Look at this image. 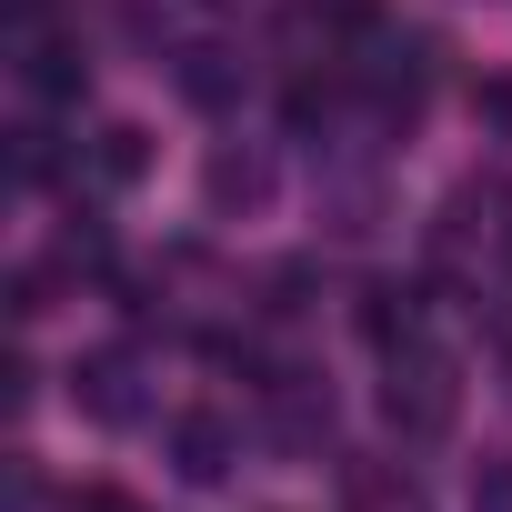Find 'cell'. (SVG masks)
Masks as SVG:
<instances>
[{
    "mask_svg": "<svg viewBox=\"0 0 512 512\" xmlns=\"http://www.w3.org/2000/svg\"><path fill=\"white\" fill-rule=\"evenodd\" d=\"M452 412H462V392H452V372L442 362H392V432H412V442H432V432H452Z\"/></svg>",
    "mask_w": 512,
    "mask_h": 512,
    "instance_id": "obj_1",
    "label": "cell"
},
{
    "mask_svg": "<svg viewBox=\"0 0 512 512\" xmlns=\"http://www.w3.org/2000/svg\"><path fill=\"white\" fill-rule=\"evenodd\" d=\"M352 322H362V342H372L382 362H402V352L422 342V292H412V282H362V312H352Z\"/></svg>",
    "mask_w": 512,
    "mask_h": 512,
    "instance_id": "obj_2",
    "label": "cell"
},
{
    "mask_svg": "<svg viewBox=\"0 0 512 512\" xmlns=\"http://www.w3.org/2000/svg\"><path fill=\"white\" fill-rule=\"evenodd\" d=\"M141 372H131V352H91L81 372H71V402L91 412V422H141V392H131Z\"/></svg>",
    "mask_w": 512,
    "mask_h": 512,
    "instance_id": "obj_3",
    "label": "cell"
},
{
    "mask_svg": "<svg viewBox=\"0 0 512 512\" xmlns=\"http://www.w3.org/2000/svg\"><path fill=\"white\" fill-rule=\"evenodd\" d=\"M231 452H241V442H231L221 412H181V422H171V462H181V482H221Z\"/></svg>",
    "mask_w": 512,
    "mask_h": 512,
    "instance_id": "obj_4",
    "label": "cell"
},
{
    "mask_svg": "<svg viewBox=\"0 0 512 512\" xmlns=\"http://www.w3.org/2000/svg\"><path fill=\"white\" fill-rule=\"evenodd\" d=\"M201 181H211V211H262L272 201V161L262 151H211Z\"/></svg>",
    "mask_w": 512,
    "mask_h": 512,
    "instance_id": "obj_5",
    "label": "cell"
},
{
    "mask_svg": "<svg viewBox=\"0 0 512 512\" xmlns=\"http://www.w3.org/2000/svg\"><path fill=\"white\" fill-rule=\"evenodd\" d=\"M21 81H31L41 101H81V91H91V61H81L71 41H31V61H21Z\"/></svg>",
    "mask_w": 512,
    "mask_h": 512,
    "instance_id": "obj_6",
    "label": "cell"
},
{
    "mask_svg": "<svg viewBox=\"0 0 512 512\" xmlns=\"http://www.w3.org/2000/svg\"><path fill=\"white\" fill-rule=\"evenodd\" d=\"M91 171H101L111 191H131V181L151 171V131H141V121H111V131L91 141Z\"/></svg>",
    "mask_w": 512,
    "mask_h": 512,
    "instance_id": "obj_7",
    "label": "cell"
},
{
    "mask_svg": "<svg viewBox=\"0 0 512 512\" xmlns=\"http://www.w3.org/2000/svg\"><path fill=\"white\" fill-rule=\"evenodd\" d=\"M231 91H241V71H231L221 51H191V61H181V101H201V111H231Z\"/></svg>",
    "mask_w": 512,
    "mask_h": 512,
    "instance_id": "obj_8",
    "label": "cell"
},
{
    "mask_svg": "<svg viewBox=\"0 0 512 512\" xmlns=\"http://www.w3.org/2000/svg\"><path fill=\"white\" fill-rule=\"evenodd\" d=\"M472 111H482L502 141H512V81H482V91H472Z\"/></svg>",
    "mask_w": 512,
    "mask_h": 512,
    "instance_id": "obj_9",
    "label": "cell"
},
{
    "mask_svg": "<svg viewBox=\"0 0 512 512\" xmlns=\"http://www.w3.org/2000/svg\"><path fill=\"white\" fill-rule=\"evenodd\" d=\"M71 512H131L121 492H71Z\"/></svg>",
    "mask_w": 512,
    "mask_h": 512,
    "instance_id": "obj_10",
    "label": "cell"
},
{
    "mask_svg": "<svg viewBox=\"0 0 512 512\" xmlns=\"http://www.w3.org/2000/svg\"><path fill=\"white\" fill-rule=\"evenodd\" d=\"M11 11H21V21H41V0H11Z\"/></svg>",
    "mask_w": 512,
    "mask_h": 512,
    "instance_id": "obj_11",
    "label": "cell"
},
{
    "mask_svg": "<svg viewBox=\"0 0 512 512\" xmlns=\"http://www.w3.org/2000/svg\"><path fill=\"white\" fill-rule=\"evenodd\" d=\"M201 11H231V0H201Z\"/></svg>",
    "mask_w": 512,
    "mask_h": 512,
    "instance_id": "obj_12",
    "label": "cell"
}]
</instances>
